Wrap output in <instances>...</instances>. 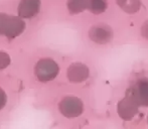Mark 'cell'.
I'll list each match as a JSON object with an SVG mask.
<instances>
[{
    "instance_id": "6da1fadb",
    "label": "cell",
    "mask_w": 148,
    "mask_h": 129,
    "mask_svg": "<svg viewBox=\"0 0 148 129\" xmlns=\"http://www.w3.org/2000/svg\"><path fill=\"white\" fill-rule=\"evenodd\" d=\"M126 95L132 98L139 107H148V79L142 78L137 80V82L128 89Z\"/></svg>"
},
{
    "instance_id": "7a4b0ae2",
    "label": "cell",
    "mask_w": 148,
    "mask_h": 129,
    "mask_svg": "<svg viewBox=\"0 0 148 129\" xmlns=\"http://www.w3.org/2000/svg\"><path fill=\"white\" fill-rule=\"evenodd\" d=\"M60 109L62 113L66 117H77L83 113L84 105L79 98L70 96L64 98L60 102Z\"/></svg>"
},
{
    "instance_id": "3957f363",
    "label": "cell",
    "mask_w": 148,
    "mask_h": 129,
    "mask_svg": "<svg viewBox=\"0 0 148 129\" xmlns=\"http://www.w3.org/2000/svg\"><path fill=\"white\" fill-rule=\"evenodd\" d=\"M139 106L129 95H126L121 101L117 104L118 115L123 120H131L137 113H138Z\"/></svg>"
},
{
    "instance_id": "277c9868",
    "label": "cell",
    "mask_w": 148,
    "mask_h": 129,
    "mask_svg": "<svg viewBox=\"0 0 148 129\" xmlns=\"http://www.w3.org/2000/svg\"><path fill=\"white\" fill-rule=\"evenodd\" d=\"M89 36L95 43H100V45H105L112 40L113 30L107 24L99 23L90 30Z\"/></svg>"
},
{
    "instance_id": "5b68a950",
    "label": "cell",
    "mask_w": 148,
    "mask_h": 129,
    "mask_svg": "<svg viewBox=\"0 0 148 129\" xmlns=\"http://www.w3.org/2000/svg\"><path fill=\"white\" fill-rule=\"evenodd\" d=\"M68 77L71 82L81 83L89 77V69L84 64H74L69 68Z\"/></svg>"
},
{
    "instance_id": "8992f818",
    "label": "cell",
    "mask_w": 148,
    "mask_h": 129,
    "mask_svg": "<svg viewBox=\"0 0 148 129\" xmlns=\"http://www.w3.org/2000/svg\"><path fill=\"white\" fill-rule=\"evenodd\" d=\"M43 66L45 67V69L39 64L38 67H40V73H37L38 75L39 79H45V81L47 80H51V79L55 78L57 76L58 72H59V67L57 66V64L55 62L51 61V60H47L45 61V62H41Z\"/></svg>"
},
{
    "instance_id": "52a82bcc",
    "label": "cell",
    "mask_w": 148,
    "mask_h": 129,
    "mask_svg": "<svg viewBox=\"0 0 148 129\" xmlns=\"http://www.w3.org/2000/svg\"><path fill=\"white\" fill-rule=\"evenodd\" d=\"M118 6L127 13H136L141 8V0H116Z\"/></svg>"
},
{
    "instance_id": "ba28073f",
    "label": "cell",
    "mask_w": 148,
    "mask_h": 129,
    "mask_svg": "<svg viewBox=\"0 0 148 129\" xmlns=\"http://www.w3.org/2000/svg\"><path fill=\"white\" fill-rule=\"evenodd\" d=\"M107 0H87L86 8L94 14L103 13L107 9Z\"/></svg>"
},
{
    "instance_id": "9c48e42d",
    "label": "cell",
    "mask_w": 148,
    "mask_h": 129,
    "mask_svg": "<svg viewBox=\"0 0 148 129\" xmlns=\"http://www.w3.org/2000/svg\"><path fill=\"white\" fill-rule=\"evenodd\" d=\"M87 0H69V9L73 13H79L86 8Z\"/></svg>"
},
{
    "instance_id": "30bf717a",
    "label": "cell",
    "mask_w": 148,
    "mask_h": 129,
    "mask_svg": "<svg viewBox=\"0 0 148 129\" xmlns=\"http://www.w3.org/2000/svg\"><path fill=\"white\" fill-rule=\"evenodd\" d=\"M141 34L144 38L148 39V20L142 24V27H141Z\"/></svg>"
}]
</instances>
